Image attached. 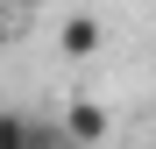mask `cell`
<instances>
[{
	"instance_id": "1",
	"label": "cell",
	"mask_w": 156,
	"mask_h": 149,
	"mask_svg": "<svg viewBox=\"0 0 156 149\" xmlns=\"http://www.w3.org/2000/svg\"><path fill=\"white\" fill-rule=\"evenodd\" d=\"M64 128H71V142L85 149V142H99L107 135V107H92V99H78V107L64 114Z\"/></svg>"
},
{
	"instance_id": "2",
	"label": "cell",
	"mask_w": 156,
	"mask_h": 149,
	"mask_svg": "<svg viewBox=\"0 0 156 149\" xmlns=\"http://www.w3.org/2000/svg\"><path fill=\"white\" fill-rule=\"evenodd\" d=\"M29 149H78V142H71V128H64V121L36 114V121H29Z\"/></svg>"
},
{
	"instance_id": "3",
	"label": "cell",
	"mask_w": 156,
	"mask_h": 149,
	"mask_svg": "<svg viewBox=\"0 0 156 149\" xmlns=\"http://www.w3.org/2000/svg\"><path fill=\"white\" fill-rule=\"evenodd\" d=\"M64 50H71V57L99 50V21H92V14H71V21H64Z\"/></svg>"
},
{
	"instance_id": "4",
	"label": "cell",
	"mask_w": 156,
	"mask_h": 149,
	"mask_svg": "<svg viewBox=\"0 0 156 149\" xmlns=\"http://www.w3.org/2000/svg\"><path fill=\"white\" fill-rule=\"evenodd\" d=\"M29 121H36V114H21V107L0 114V149H29Z\"/></svg>"
},
{
	"instance_id": "5",
	"label": "cell",
	"mask_w": 156,
	"mask_h": 149,
	"mask_svg": "<svg viewBox=\"0 0 156 149\" xmlns=\"http://www.w3.org/2000/svg\"><path fill=\"white\" fill-rule=\"evenodd\" d=\"M0 114H7V107H0Z\"/></svg>"
}]
</instances>
